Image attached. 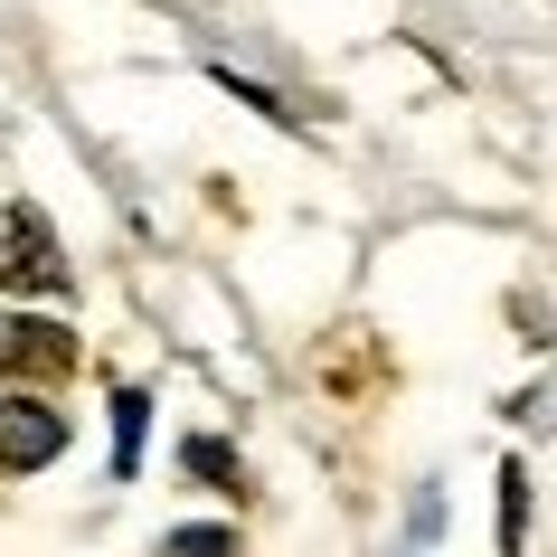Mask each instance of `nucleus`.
Wrapping results in <instances>:
<instances>
[{
    "label": "nucleus",
    "instance_id": "6",
    "mask_svg": "<svg viewBox=\"0 0 557 557\" xmlns=\"http://www.w3.org/2000/svg\"><path fill=\"white\" fill-rule=\"evenodd\" d=\"M189 472H199V482H236V454L227 444H189Z\"/></svg>",
    "mask_w": 557,
    "mask_h": 557
},
{
    "label": "nucleus",
    "instance_id": "5",
    "mask_svg": "<svg viewBox=\"0 0 557 557\" xmlns=\"http://www.w3.org/2000/svg\"><path fill=\"white\" fill-rule=\"evenodd\" d=\"M171 557H236V539H227V529H180Z\"/></svg>",
    "mask_w": 557,
    "mask_h": 557
},
{
    "label": "nucleus",
    "instance_id": "4",
    "mask_svg": "<svg viewBox=\"0 0 557 557\" xmlns=\"http://www.w3.org/2000/svg\"><path fill=\"white\" fill-rule=\"evenodd\" d=\"M114 416H123V435H114V463L133 472V463H143V416H151V407H143V387H123V397H114Z\"/></svg>",
    "mask_w": 557,
    "mask_h": 557
},
{
    "label": "nucleus",
    "instance_id": "1",
    "mask_svg": "<svg viewBox=\"0 0 557 557\" xmlns=\"http://www.w3.org/2000/svg\"><path fill=\"white\" fill-rule=\"evenodd\" d=\"M0 294H66V256L48 246L38 208H10V236H0Z\"/></svg>",
    "mask_w": 557,
    "mask_h": 557
},
{
    "label": "nucleus",
    "instance_id": "2",
    "mask_svg": "<svg viewBox=\"0 0 557 557\" xmlns=\"http://www.w3.org/2000/svg\"><path fill=\"white\" fill-rule=\"evenodd\" d=\"M66 454V425L58 407H38V397H0V472H38V463H58Z\"/></svg>",
    "mask_w": 557,
    "mask_h": 557
},
{
    "label": "nucleus",
    "instance_id": "3",
    "mask_svg": "<svg viewBox=\"0 0 557 557\" xmlns=\"http://www.w3.org/2000/svg\"><path fill=\"white\" fill-rule=\"evenodd\" d=\"M76 341L58 322H20V312H0V379H58Z\"/></svg>",
    "mask_w": 557,
    "mask_h": 557
}]
</instances>
